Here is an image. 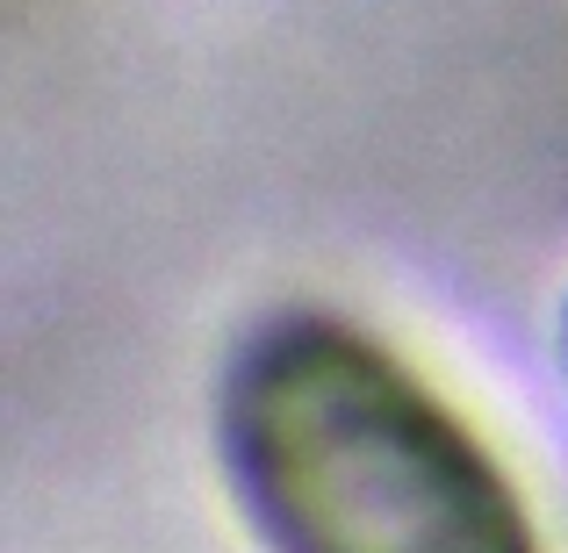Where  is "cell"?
I'll return each instance as SVG.
<instances>
[{
  "mask_svg": "<svg viewBox=\"0 0 568 553\" xmlns=\"http://www.w3.org/2000/svg\"><path fill=\"white\" fill-rule=\"evenodd\" d=\"M216 460L266 553H547L468 417L332 309H274L231 346Z\"/></svg>",
  "mask_w": 568,
  "mask_h": 553,
  "instance_id": "6da1fadb",
  "label": "cell"
},
{
  "mask_svg": "<svg viewBox=\"0 0 568 553\" xmlns=\"http://www.w3.org/2000/svg\"><path fill=\"white\" fill-rule=\"evenodd\" d=\"M561 360H568V309H561Z\"/></svg>",
  "mask_w": 568,
  "mask_h": 553,
  "instance_id": "7a4b0ae2",
  "label": "cell"
}]
</instances>
